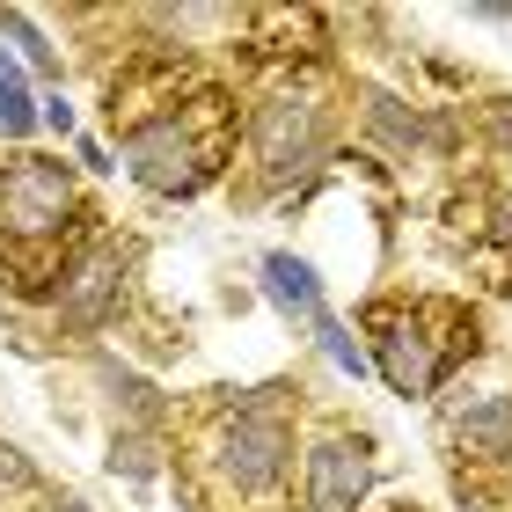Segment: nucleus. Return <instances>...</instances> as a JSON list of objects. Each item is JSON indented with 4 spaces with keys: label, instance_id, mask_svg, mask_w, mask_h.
I'll use <instances>...</instances> for the list:
<instances>
[{
    "label": "nucleus",
    "instance_id": "f257e3e1",
    "mask_svg": "<svg viewBox=\"0 0 512 512\" xmlns=\"http://www.w3.org/2000/svg\"><path fill=\"white\" fill-rule=\"evenodd\" d=\"M286 410H293V388H249V395H227L220 432H205L235 512H278V498H286V483H293Z\"/></svg>",
    "mask_w": 512,
    "mask_h": 512
},
{
    "label": "nucleus",
    "instance_id": "ddd939ff",
    "mask_svg": "<svg viewBox=\"0 0 512 512\" xmlns=\"http://www.w3.org/2000/svg\"><path fill=\"white\" fill-rule=\"evenodd\" d=\"M110 469H118V476H154V447L139 432H118V439H110Z\"/></svg>",
    "mask_w": 512,
    "mask_h": 512
},
{
    "label": "nucleus",
    "instance_id": "f03ea898",
    "mask_svg": "<svg viewBox=\"0 0 512 512\" xmlns=\"http://www.w3.org/2000/svg\"><path fill=\"white\" fill-rule=\"evenodd\" d=\"M227 161V103L198 96V103H161L154 118H139L125 132V169L161 198H191L220 176Z\"/></svg>",
    "mask_w": 512,
    "mask_h": 512
},
{
    "label": "nucleus",
    "instance_id": "7ed1b4c3",
    "mask_svg": "<svg viewBox=\"0 0 512 512\" xmlns=\"http://www.w3.org/2000/svg\"><path fill=\"white\" fill-rule=\"evenodd\" d=\"M366 344H374V366H381V381L395 395H432L439 381L454 374L461 359H469V315H454V308H432V300H403V308H381L366 315Z\"/></svg>",
    "mask_w": 512,
    "mask_h": 512
},
{
    "label": "nucleus",
    "instance_id": "423d86ee",
    "mask_svg": "<svg viewBox=\"0 0 512 512\" xmlns=\"http://www.w3.org/2000/svg\"><path fill=\"white\" fill-rule=\"evenodd\" d=\"M249 147H256V161H264V176H278V183H300V176H308L315 161H322L330 132H322V118H315V110H300V103H271L264 118H256Z\"/></svg>",
    "mask_w": 512,
    "mask_h": 512
},
{
    "label": "nucleus",
    "instance_id": "4468645a",
    "mask_svg": "<svg viewBox=\"0 0 512 512\" xmlns=\"http://www.w3.org/2000/svg\"><path fill=\"white\" fill-rule=\"evenodd\" d=\"M0 30H8V37L22 44V52H30V59L44 66V74H52V44H44V30H30V22H22V15H0Z\"/></svg>",
    "mask_w": 512,
    "mask_h": 512
},
{
    "label": "nucleus",
    "instance_id": "9b49d317",
    "mask_svg": "<svg viewBox=\"0 0 512 512\" xmlns=\"http://www.w3.org/2000/svg\"><path fill=\"white\" fill-rule=\"evenodd\" d=\"M0 132H8V139H30L37 132V103H30V88H22V74L8 59H0Z\"/></svg>",
    "mask_w": 512,
    "mask_h": 512
},
{
    "label": "nucleus",
    "instance_id": "2eb2a0df",
    "mask_svg": "<svg viewBox=\"0 0 512 512\" xmlns=\"http://www.w3.org/2000/svg\"><path fill=\"white\" fill-rule=\"evenodd\" d=\"M52 512H88V505H81V498H59V505H52Z\"/></svg>",
    "mask_w": 512,
    "mask_h": 512
},
{
    "label": "nucleus",
    "instance_id": "39448f33",
    "mask_svg": "<svg viewBox=\"0 0 512 512\" xmlns=\"http://www.w3.org/2000/svg\"><path fill=\"white\" fill-rule=\"evenodd\" d=\"M366 491H374V439L330 425L308 447V512H359Z\"/></svg>",
    "mask_w": 512,
    "mask_h": 512
},
{
    "label": "nucleus",
    "instance_id": "9d476101",
    "mask_svg": "<svg viewBox=\"0 0 512 512\" xmlns=\"http://www.w3.org/2000/svg\"><path fill=\"white\" fill-rule=\"evenodd\" d=\"M366 125H374L381 147H439V125H425L410 103H395V96H374V103H366Z\"/></svg>",
    "mask_w": 512,
    "mask_h": 512
},
{
    "label": "nucleus",
    "instance_id": "0eeeda50",
    "mask_svg": "<svg viewBox=\"0 0 512 512\" xmlns=\"http://www.w3.org/2000/svg\"><path fill=\"white\" fill-rule=\"evenodd\" d=\"M118 286H125V256L118 249H81L74 264H66V278H59V315H66V330H96V322L110 315V300H118Z\"/></svg>",
    "mask_w": 512,
    "mask_h": 512
},
{
    "label": "nucleus",
    "instance_id": "20e7f679",
    "mask_svg": "<svg viewBox=\"0 0 512 512\" xmlns=\"http://www.w3.org/2000/svg\"><path fill=\"white\" fill-rule=\"evenodd\" d=\"M81 227V183L66 176V161L15 154L0 169V242L8 249H59Z\"/></svg>",
    "mask_w": 512,
    "mask_h": 512
},
{
    "label": "nucleus",
    "instance_id": "dca6fc26",
    "mask_svg": "<svg viewBox=\"0 0 512 512\" xmlns=\"http://www.w3.org/2000/svg\"><path fill=\"white\" fill-rule=\"evenodd\" d=\"M498 498H505V512H512V469H505V491H498Z\"/></svg>",
    "mask_w": 512,
    "mask_h": 512
},
{
    "label": "nucleus",
    "instance_id": "f8f14e48",
    "mask_svg": "<svg viewBox=\"0 0 512 512\" xmlns=\"http://www.w3.org/2000/svg\"><path fill=\"white\" fill-rule=\"evenodd\" d=\"M315 337H322V352H330L337 366H344V374H366V352H359V344H352V330H344V322H330V315H315Z\"/></svg>",
    "mask_w": 512,
    "mask_h": 512
},
{
    "label": "nucleus",
    "instance_id": "6e6552de",
    "mask_svg": "<svg viewBox=\"0 0 512 512\" xmlns=\"http://www.w3.org/2000/svg\"><path fill=\"white\" fill-rule=\"evenodd\" d=\"M447 447L476 469H512V395H483V403H461L447 425Z\"/></svg>",
    "mask_w": 512,
    "mask_h": 512
},
{
    "label": "nucleus",
    "instance_id": "1a4fd4ad",
    "mask_svg": "<svg viewBox=\"0 0 512 512\" xmlns=\"http://www.w3.org/2000/svg\"><path fill=\"white\" fill-rule=\"evenodd\" d=\"M256 278H264V300H278L286 315H322V286H315V271L300 264V256H264L256 264Z\"/></svg>",
    "mask_w": 512,
    "mask_h": 512
}]
</instances>
